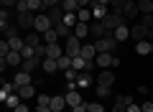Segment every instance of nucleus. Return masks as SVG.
I'll list each match as a JSON object with an SVG mask.
<instances>
[{"instance_id": "nucleus-37", "label": "nucleus", "mask_w": 153, "mask_h": 112, "mask_svg": "<svg viewBox=\"0 0 153 112\" xmlns=\"http://www.w3.org/2000/svg\"><path fill=\"white\" fill-rule=\"evenodd\" d=\"M128 0H110V5H112V10H120V8H125Z\"/></svg>"}, {"instance_id": "nucleus-49", "label": "nucleus", "mask_w": 153, "mask_h": 112, "mask_svg": "<svg viewBox=\"0 0 153 112\" xmlns=\"http://www.w3.org/2000/svg\"><path fill=\"white\" fill-rule=\"evenodd\" d=\"M151 48H153V38H151Z\"/></svg>"}, {"instance_id": "nucleus-10", "label": "nucleus", "mask_w": 153, "mask_h": 112, "mask_svg": "<svg viewBox=\"0 0 153 112\" xmlns=\"http://www.w3.org/2000/svg\"><path fill=\"white\" fill-rule=\"evenodd\" d=\"M97 84L112 87V84H115V74H112V69H102V74L97 76Z\"/></svg>"}, {"instance_id": "nucleus-27", "label": "nucleus", "mask_w": 153, "mask_h": 112, "mask_svg": "<svg viewBox=\"0 0 153 112\" xmlns=\"http://www.w3.org/2000/svg\"><path fill=\"white\" fill-rule=\"evenodd\" d=\"M61 8H64V13H76L79 10V3L76 0H61Z\"/></svg>"}, {"instance_id": "nucleus-31", "label": "nucleus", "mask_w": 153, "mask_h": 112, "mask_svg": "<svg viewBox=\"0 0 153 112\" xmlns=\"http://www.w3.org/2000/svg\"><path fill=\"white\" fill-rule=\"evenodd\" d=\"M66 69H71V56L64 53V56L59 59V71H66Z\"/></svg>"}, {"instance_id": "nucleus-24", "label": "nucleus", "mask_w": 153, "mask_h": 112, "mask_svg": "<svg viewBox=\"0 0 153 112\" xmlns=\"http://www.w3.org/2000/svg\"><path fill=\"white\" fill-rule=\"evenodd\" d=\"M41 61H44V59H36V56H33V59H23L21 66H23V71H28V74H31L36 66H41Z\"/></svg>"}, {"instance_id": "nucleus-23", "label": "nucleus", "mask_w": 153, "mask_h": 112, "mask_svg": "<svg viewBox=\"0 0 153 112\" xmlns=\"http://www.w3.org/2000/svg\"><path fill=\"white\" fill-rule=\"evenodd\" d=\"M74 36L84 41V38L89 36V23H76V26H74Z\"/></svg>"}, {"instance_id": "nucleus-32", "label": "nucleus", "mask_w": 153, "mask_h": 112, "mask_svg": "<svg viewBox=\"0 0 153 112\" xmlns=\"http://www.w3.org/2000/svg\"><path fill=\"white\" fill-rule=\"evenodd\" d=\"M41 8H44V0H28V10L31 13H38Z\"/></svg>"}, {"instance_id": "nucleus-4", "label": "nucleus", "mask_w": 153, "mask_h": 112, "mask_svg": "<svg viewBox=\"0 0 153 112\" xmlns=\"http://www.w3.org/2000/svg\"><path fill=\"white\" fill-rule=\"evenodd\" d=\"M16 23H18V28H26V31H33V26H36V13H18V18H16Z\"/></svg>"}, {"instance_id": "nucleus-36", "label": "nucleus", "mask_w": 153, "mask_h": 112, "mask_svg": "<svg viewBox=\"0 0 153 112\" xmlns=\"http://www.w3.org/2000/svg\"><path fill=\"white\" fill-rule=\"evenodd\" d=\"M36 59H46V43L36 46Z\"/></svg>"}, {"instance_id": "nucleus-7", "label": "nucleus", "mask_w": 153, "mask_h": 112, "mask_svg": "<svg viewBox=\"0 0 153 112\" xmlns=\"http://www.w3.org/2000/svg\"><path fill=\"white\" fill-rule=\"evenodd\" d=\"M97 53H100V51H97V46H94V43H87V41L82 43V53H79V56H84V59H92V61H94V59H97Z\"/></svg>"}, {"instance_id": "nucleus-13", "label": "nucleus", "mask_w": 153, "mask_h": 112, "mask_svg": "<svg viewBox=\"0 0 153 112\" xmlns=\"http://www.w3.org/2000/svg\"><path fill=\"white\" fill-rule=\"evenodd\" d=\"M18 94H21V99H23V102H28V99H33V97H38V94H36V87H33V84L21 87V89H18Z\"/></svg>"}, {"instance_id": "nucleus-5", "label": "nucleus", "mask_w": 153, "mask_h": 112, "mask_svg": "<svg viewBox=\"0 0 153 112\" xmlns=\"http://www.w3.org/2000/svg\"><path fill=\"white\" fill-rule=\"evenodd\" d=\"M49 28H54V23L49 21V16H36V26H33V31H38V33H46Z\"/></svg>"}, {"instance_id": "nucleus-6", "label": "nucleus", "mask_w": 153, "mask_h": 112, "mask_svg": "<svg viewBox=\"0 0 153 112\" xmlns=\"http://www.w3.org/2000/svg\"><path fill=\"white\" fill-rule=\"evenodd\" d=\"M46 16H49V21L54 23V26H59V23L64 21V8H61V5H56V8H49V10H46Z\"/></svg>"}, {"instance_id": "nucleus-14", "label": "nucleus", "mask_w": 153, "mask_h": 112, "mask_svg": "<svg viewBox=\"0 0 153 112\" xmlns=\"http://www.w3.org/2000/svg\"><path fill=\"white\" fill-rule=\"evenodd\" d=\"M112 36L117 38V43H123V41H128V38H130V28H128L125 23H123L120 28H115V31H112Z\"/></svg>"}, {"instance_id": "nucleus-50", "label": "nucleus", "mask_w": 153, "mask_h": 112, "mask_svg": "<svg viewBox=\"0 0 153 112\" xmlns=\"http://www.w3.org/2000/svg\"><path fill=\"white\" fill-rule=\"evenodd\" d=\"M151 99H153V92H151Z\"/></svg>"}, {"instance_id": "nucleus-20", "label": "nucleus", "mask_w": 153, "mask_h": 112, "mask_svg": "<svg viewBox=\"0 0 153 112\" xmlns=\"http://www.w3.org/2000/svg\"><path fill=\"white\" fill-rule=\"evenodd\" d=\"M5 61H8V66H21L23 64V53L21 51H10L5 56Z\"/></svg>"}, {"instance_id": "nucleus-45", "label": "nucleus", "mask_w": 153, "mask_h": 112, "mask_svg": "<svg viewBox=\"0 0 153 112\" xmlns=\"http://www.w3.org/2000/svg\"><path fill=\"white\" fill-rule=\"evenodd\" d=\"M16 31H18L16 26H8V28H5V33H8V38H13V36H16Z\"/></svg>"}, {"instance_id": "nucleus-28", "label": "nucleus", "mask_w": 153, "mask_h": 112, "mask_svg": "<svg viewBox=\"0 0 153 112\" xmlns=\"http://www.w3.org/2000/svg\"><path fill=\"white\" fill-rule=\"evenodd\" d=\"M138 8H140V16L153 13V0H138Z\"/></svg>"}, {"instance_id": "nucleus-35", "label": "nucleus", "mask_w": 153, "mask_h": 112, "mask_svg": "<svg viewBox=\"0 0 153 112\" xmlns=\"http://www.w3.org/2000/svg\"><path fill=\"white\" fill-rule=\"evenodd\" d=\"M97 97H110V87H105V84H97Z\"/></svg>"}, {"instance_id": "nucleus-38", "label": "nucleus", "mask_w": 153, "mask_h": 112, "mask_svg": "<svg viewBox=\"0 0 153 112\" xmlns=\"http://www.w3.org/2000/svg\"><path fill=\"white\" fill-rule=\"evenodd\" d=\"M143 26H146V28H153V13H148V16H143Z\"/></svg>"}, {"instance_id": "nucleus-16", "label": "nucleus", "mask_w": 153, "mask_h": 112, "mask_svg": "<svg viewBox=\"0 0 153 112\" xmlns=\"http://www.w3.org/2000/svg\"><path fill=\"white\" fill-rule=\"evenodd\" d=\"M64 97H66V105H69V107H76V105H82V94H79L76 89H69Z\"/></svg>"}, {"instance_id": "nucleus-1", "label": "nucleus", "mask_w": 153, "mask_h": 112, "mask_svg": "<svg viewBox=\"0 0 153 112\" xmlns=\"http://www.w3.org/2000/svg\"><path fill=\"white\" fill-rule=\"evenodd\" d=\"M94 46H97L100 53H112L115 48H117V38H115L112 33H107V36L97 38V41H94Z\"/></svg>"}, {"instance_id": "nucleus-33", "label": "nucleus", "mask_w": 153, "mask_h": 112, "mask_svg": "<svg viewBox=\"0 0 153 112\" xmlns=\"http://www.w3.org/2000/svg\"><path fill=\"white\" fill-rule=\"evenodd\" d=\"M87 112H105L102 102H87Z\"/></svg>"}, {"instance_id": "nucleus-8", "label": "nucleus", "mask_w": 153, "mask_h": 112, "mask_svg": "<svg viewBox=\"0 0 153 112\" xmlns=\"http://www.w3.org/2000/svg\"><path fill=\"white\" fill-rule=\"evenodd\" d=\"M123 13H125V18H135V16H140L138 0H128V3H125V8H123Z\"/></svg>"}, {"instance_id": "nucleus-21", "label": "nucleus", "mask_w": 153, "mask_h": 112, "mask_svg": "<svg viewBox=\"0 0 153 112\" xmlns=\"http://www.w3.org/2000/svg\"><path fill=\"white\" fill-rule=\"evenodd\" d=\"M135 53H138V56H148V53H153L151 41H138L135 43Z\"/></svg>"}, {"instance_id": "nucleus-9", "label": "nucleus", "mask_w": 153, "mask_h": 112, "mask_svg": "<svg viewBox=\"0 0 153 112\" xmlns=\"http://www.w3.org/2000/svg\"><path fill=\"white\" fill-rule=\"evenodd\" d=\"M89 36H97V38L107 36V28L102 26V21H92L89 23Z\"/></svg>"}, {"instance_id": "nucleus-41", "label": "nucleus", "mask_w": 153, "mask_h": 112, "mask_svg": "<svg viewBox=\"0 0 153 112\" xmlns=\"http://www.w3.org/2000/svg\"><path fill=\"white\" fill-rule=\"evenodd\" d=\"M56 5H61L59 0H44V8L49 10V8H56Z\"/></svg>"}, {"instance_id": "nucleus-19", "label": "nucleus", "mask_w": 153, "mask_h": 112, "mask_svg": "<svg viewBox=\"0 0 153 112\" xmlns=\"http://www.w3.org/2000/svg\"><path fill=\"white\" fill-rule=\"evenodd\" d=\"M105 16H107V8L100 5L97 0H94V3H92V18H94V21H102Z\"/></svg>"}, {"instance_id": "nucleus-22", "label": "nucleus", "mask_w": 153, "mask_h": 112, "mask_svg": "<svg viewBox=\"0 0 153 112\" xmlns=\"http://www.w3.org/2000/svg\"><path fill=\"white\" fill-rule=\"evenodd\" d=\"M76 18H79V23H92V8H79L76 10Z\"/></svg>"}, {"instance_id": "nucleus-25", "label": "nucleus", "mask_w": 153, "mask_h": 112, "mask_svg": "<svg viewBox=\"0 0 153 112\" xmlns=\"http://www.w3.org/2000/svg\"><path fill=\"white\" fill-rule=\"evenodd\" d=\"M21 102H23V99H21V94H18V92H10V94L5 97V107H10V110H16Z\"/></svg>"}, {"instance_id": "nucleus-43", "label": "nucleus", "mask_w": 153, "mask_h": 112, "mask_svg": "<svg viewBox=\"0 0 153 112\" xmlns=\"http://www.w3.org/2000/svg\"><path fill=\"white\" fill-rule=\"evenodd\" d=\"M13 112H31V110H28V102H21V105H18Z\"/></svg>"}, {"instance_id": "nucleus-30", "label": "nucleus", "mask_w": 153, "mask_h": 112, "mask_svg": "<svg viewBox=\"0 0 153 112\" xmlns=\"http://www.w3.org/2000/svg\"><path fill=\"white\" fill-rule=\"evenodd\" d=\"M8 26H10V13H8V8H3V10H0V28L5 31Z\"/></svg>"}, {"instance_id": "nucleus-39", "label": "nucleus", "mask_w": 153, "mask_h": 112, "mask_svg": "<svg viewBox=\"0 0 153 112\" xmlns=\"http://www.w3.org/2000/svg\"><path fill=\"white\" fill-rule=\"evenodd\" d=\"M110 112H128V107H125V105H120V102H115V105L110 107Z\"/></svg>"}, {"instance_id": "nucleus-29", "label": "nucleus", "mask_w": 153, "mask_h": 112, "mask_svg": "<svg viewBox=\"0 0 153 112\" xmlns=\"http://www.w3.org/2000/svg\"><path fill=\"white\" fill-rule=\"evenodd\" d=\"M61 23H64V26H69L71 31H74V26L79 23V18H76V13H64V21H61Z\"/></svg>"}, {"instance_id": "nucleus-48", "label": "nucleus", "mask_w": 153, "mask_h": 112, "mask_svg": "<svg viewBox=\"0 0 153 112\" xmlns=\"http://www.w3.org/2000/svg\"><path fill=\"white\" fill-rule=\"evenodd\" d=\"M97 3H100V5H105V8L110 5V0H97Z\"/></svg>"}, {"instance_id": "nucleus-51", "label": "nucleus", "mask_w": 153, "mask_h": 112, "mask_svg": "<svg viewBox=\"0 0 153 112\" xmlns=\"http://www.w3.org/2000/svg\"><path fill=\"white\" fill-rule=\"evenodd\" d=\"M31 112H38V110H31Z\"/></svg>"}, {"instance_id": "nucleus-15", "label": "nucleus", "mask_w": 153, "mask_h": 112, "mask_svg": "<svg viewBox=\"0 0 153 112\" xmlns=\"http://www.w3.org/2000/svg\"><path fill=\"white\" fill-rule=\"evenodd\" d=\"M94 82H97V79H94L89 71H79V79H76V84H79V87H84V89H87V87H92Z\"/></svg>"}, {"instance_id": "nucleus-47", "label": "nucleus", "mask_w": 153, "mask_h": 112, "mask_svg": "<svg viewBox=\"0 0 153 112\" xmlns=\"http://www.w3.org/2000/svg\"><path fill=\"white\" fill-rule=\"evenodd\" d=\"M128 112H143V110H140V105H135V102H133V105L128 107Z\"/></svg>"}, {"instance_id": "nucleus-18", "label": "nucleus", "mask_w": 153, "mask_h": 112, "mask_svg": "<svg viewBox=\"0 0 153 112\" xmlns=\"http://www.w3.org/2000/svg\"><path fill=\"white\" fill-rule=\"evenodd\" d=\"M49 107H51L54 112H64L69 105H66V97H51V105H49Z\"/></svg>"}, {"instance_id": "nucleus-17", "label": "nucleus", "mask_w": 153, "mask_h": 112, "mask_svg": "<svg viewBox=\"0 0 153 112\" xmlns=\"http://www.w3.org/2000/svg\"><path fill=\"white\" fill-rule=\"evenodd\" d=\"M41 43H44V38H41V33L38 31H31V33H26V46H41Z\"/></svg>"}, {"instance_id": "nucleus-11", "label": "nucleus", "mask_w": 153, "mask_h": 112, "mask_svg": "<svg viewBox=\"0 0 153 112\" xmlns=\"http://www.w3.org/2000/svg\"><path fill=\"white\" fill-rule=\"evenodd\" d=\"M41 69H44L46 74H56V71H59V59H44L41 61Z\"/></svg>"}, {"instance_id": "nucleus-34", "label": "nucleus", "mask_w": 153, "mask_h": 112, "mask_svg": "<svg viewBox=\"0 0 153 112\" xmlns=\"http://www.w3.org/2000/svg\"><path fill=\"white\" fill-rule=\"evenodd\" d=\"M115 102H120V105L130 107V105H133V97H128V94H120V97H115Z\"/></svg>"}, {"instance_id": "nucleus-42", "label": "nucleus", "mask_w": 153, "mask_h": 112, "mask_svg": "<svg viewBox=\"0 0 153 112\" xmlns=\"http://www.w3.org/2000/svg\"><path fill=\"white\" fill-rule=\"evenodd\" d=\"M38 105H51V97L49 94H38Z\"/></svg>"}, {"instance_id": "nucleus-3", "label": "nucleus", "mask_w": 153, "mask_h": 112, "mask_svg": "<svg viewBox=\"0 0 153 112\" xmlns=\"http://www.w3.org/2000/svg\"><path fill=\"white\" fill-rule=\"evenodd\" d=\"M82 38H76V36H69L66 38V48H64V53L66 56H71V59H74V56H79V53H82Z\"/></svg>"}, {"instance_id": "nucleus-26", "label": "nucleus", "mask_w": 153, "mask_h": 112, "mask_svg": "<svg viewBox=\"0 0 153 112\" xmlns=\"http://www.w3.org/2000/svg\"><path fill=\"white\" fill-rule=\"evenodd\" d=\"M41 38H44V43H56L59 41V33H56V28H49L46 33H41Z\"/></svg>"}, {"instance_id": "nucleus-44", "label": "nucleus", "mask_w": 153, "mask_h": 112, "mask_svg": "<svg viewBox=\"0 0 153 112\" xmlns=\"http://www.w3.org/2000/svg\"><path fill=\"white\" fill-rule=\"evenodd\" d=\"M71 112H87V102H82V105H76V107H71Z\"/></svg>"}, {"instance_id": "nucleus-2", "label": "nucleus", "mask_w": 153, "mask_h": 112, "mask_svg": "<svg viewBox=\"0 0 153 112\" xmlns=\"http://www.w3.org/2000/svg\"><path fill=\"white\" fill-rule=\"evenodd\" d=\"M130 38H135V41H151L153 38V28H146L143 23H135V26L130 28Z\"/></svg>"}, {"instance_id": "nucleus-46", "label": "nucleus", "mask_w": 153, "mask_h": 112, "mask_svg": "<svg viewBox=\"0 0 153 112\" xmlns=\"http://www.w3.org/2000/svg\"><path fill=\"white\" fill-rule=\"evenodd\" d=\"M3 3V8H10V5H18V0H0Z\"/></svg>"}, {"instance_id": "nucleus-12", "label": "nucleus", "mask_w": 153, "mask_h": 112, "mask_svg": "<svg viewBox=\"0 0 153 112\" xmlns=\"http://www.w3.org/2000/svg\"><path fill=\"white\" fill-rule=\"evenodd\" d=\"M13 84H16V92H18L21 87L31 84V74H28V71H18V74H16V79H13Z\"/></svg>"}, {"instance_id": "nucleus-40", "label": "nucleus", "mask_w": 153, "mask_h": 112, "mask_svg": "<svg viewBox=\"0 0 153 112\" xmlns=\"http://www.w3.org/2000/svg\"><path fill=\"white\" fill-rule=\"evenodd\" d=\"M140 110H143V112H153V99H146V102L140 105Z\"/></svg>"}]
</instances>
